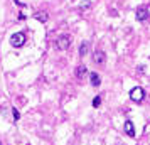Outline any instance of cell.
Here are the masks:
<instances>
[{"label":"cell","mask_w":150,"mask_h":145,"mask_svg":"<svg viewBox=\"0 0 150 145\" xmlns=\"http://www.w3.org/2000/svg\"><path fill=\"white\" fill-rule=\"evenodd\" d=\"M135 15H137V21L145 22V21H147V19L150 17V14H149V8H147V7H143V5H140V7L137 8Z\"/></svg>","instance_id":"cell-4"},{"label":"cell","mask_w":150,"mask_h":145,"mask_svg":"<svg viewBox=\"0 0 150 145\" xmlns=\"http://www.w3.org/2000/svg\"><path fill=\"white\" fill-rule=\"evenodd\" d=\"M34 17L37 19V21H41V22H46V21H47V14H46V12H35Z\"/></svg>","instance_id":"cell-9"},{"label":"cell","mask_w":150,"mask_h":145,"mask_svg":"<svg viewBox=\"0 0 150 145\" xmlns=\"http://www.w3.org/2000/svg\"><path fill=\"white\" fill-rule=\"evenodd\" d=\"M100 103H101V95H100V96H96L95 100H93V106H95V108H98V106H100Z\"/></svg>","instance_id":"cell-11"},{"label":"cell","mask_w":150,"mask_h":145,"mask_svg":"<svg viewBox=\"0 0 150 145\" xmlns=\"http://www.w3.org/2000/svg\"><path fill=\"white\" fill-rule=\"evenodd\" d=\"M71 46V37L69 35H61L57 41H56V47L59 51H66V49Z\"/></svg>","instance_id":"cell-2"},{"label":"cell","mask_w":150,"mask_h":145,"mask_svg":"<svg viewBox=\"0 0 150 145\" xmlns=\"http://www.w3.org/2000/svg\"><path fill=\"white\" fill-rule=\"evenodd\" d=\"M12 113H14V118H15V120H19V118H21V115H19V111L15 110V108H12Z\"/></svg>","instance_id":"cell-12"},{"label":"cell","mask_w":150,"mask_h":145,"mask_svg":"<svg viewBox=\"0 0 150 145\" xmlns=\"http://www.w3.org/2000/svg\"><path fill=\"white\" fill-rule=\"evenodd\" d=\"M93 59H95L96 64H103V62H105V52H103V51H96Z\"/></svg>","instance_id":"cell-6"},{"label":"cell","mask_w":150,"mask_h":145,"mask_svg":"<svg viewBox=\"0 0 150 145\" xmlns=\"http://www.w3.org/2000/svg\"><path fill=\"white\" fill-rule=\"evenodd\" d=\"M143 96H145V91H143L140 86H137V88H133V90L130 91V98H132L133 101H137V103H140L143 100Z\"/></svg>","instance_id":"cell-3"},{"label":"cell","mask_w":150,"mask_h":145,"mask_svg":"<svg viewBox=\"0 0 150 145\" xmlns=\"http://www.w3.org/2000/svg\"><path fill=\"white\" fill-rule=\"evenodd\" d=\"M10 44H12L14 47H22V46L25 44V34H24V32H15V34H12Z\"/></svg>","instance_id":"cell-1"},{"label":"cell","mask_w":150,"mask_h":145,"mask_svg":"<svg viewBox=\"0 0 150 145\" xmlns=\"http://www.w3.org/2000/svg\"><path fill=\"white\" fill-rule=\"evenodd\" d=\"M123 130H125V133H127L128 137H135V127H133V123H132L130 120H127V122H125Z\"/></svg>","instance_id":"cell-5"},{"label":"cell","mask_w":150,"mask_h":145,"mask_svg":"<svg viewBox=\"0 0 150 145\" xmlns=\"http://www.w3.org/2000/svg\"><path fill=\"white\" fill-rule=\"evenodd\" d=\"M86 73H88V71H86V66H78V68H76V78H78V79H83Z\"/></svg>","instance_id":"cell-8"},{"label":"cell","mask_w":150,"mask_h":145,"mask_svg":"<svg viewBox=\"0 0 150 145\" xmlns=\"http://www.w3.org/2000/svg\"><path fill=\"white\" fill-rule=\"evenodd\" d=\"M89 78H91V84H93V86H100V84H101V78H100L98 73H91Z\"/></svg>","instance_id":"cell-7"},{"label":"cell","mask_w":150,"mask_h":145,"mask_svg":"<svg viewBox=\"0 0 150 145\" xmlns=\"http://www.w3.org/2000/svg\"><path fill=\"white\" fill-rule=\"evenodd\" d=\"M86 52H88V42H83L79 46V56H86Z\"/></svg>","instance_id":"cell-10"},{"label":"cell","mask_w":150,"mask_h":145,"mask_svg":"<svg viewBox=\"0 0 150 145\" xmlns=\"http://www.w3.org/2000/svg\"><path fill=\"white\" fill-rule=\"evenodd\" d=\"M0 145H2V142H0Z\"/></svg>","instance_id":"cell-13"}]
</instances>
